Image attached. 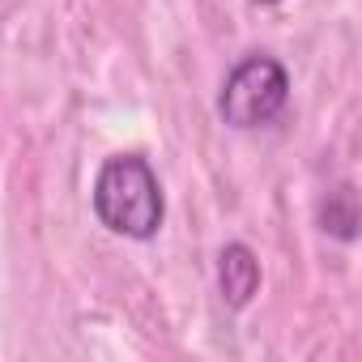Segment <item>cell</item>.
<instances>
[{
    "instance_id": "1",
    "label": "cell",
    "mask_w": 362,
    "mask_h": 362,
    "mask_svg": "<svg viewBox=\"0 0 362 362\" xmlns=\"http://www.w3.org/2000/svg\"><path fill=\"white\" fill-rule=\"evenodd\" d=\"M94 214L111 235L124 239H153L162 226V184L141 153H115L98 166L94 179Z\"/></svg>"
},
{
    "instance_id": "4",
    "label": "cell",
    "mask_w": 362,
    "mask_h": 362,
    "mask_svg": "<svg viewBox=\"0 0 362 362\" xmlns=\"http://www.w3.org/2000/svg\"><path fill=\"white\" fill-rule=\"evenodd\" d=\"M320 226H324L332 239H341V243H354V239H358V192H354V184H341V188H332V192L324 197V205H320Z\"/></svg>"
},
{
    "instance_id": "5",
    "label": "cell",
    "mask_w": 362,
    "mask_h": 362,
    "mask_svg": "<svg viewBox=\"0 0 362 362\" xmlns=\"http://www.w3.org/2000/svg\"><path fill=\"white\" fill-rule=\"evenodd\" d=\"M256 5H277V0H256Z\"/></svg>"
},
{
    "instance_id": "2",
    "label": "cell",
    "mask_w": 362,
    "mask_h": 362,
    "mask_svg": "<svg viewBox=\"0 0 362 362\" xmlns=\"http://www.w3.org/2000/svg\"><path fill=\"white\" fill-rule=\"evenodd\" d=\"M290 103V73L281 60L273 56H243L226 81H222V98H218V111L230 128H264L273 124Z\"/></svg>"
},
{
    "instance_id": "3",
    "label": "cell",
    "mask_w": 362,
    "mask_h": 362,
    "mask_svg": "<svg viewBox=\"0 0 362 362\" xmlns=\"http://www.w3.org/2000/svg\"><path fill=\"white\" fill-rule=\"evenodd\" d=\"M218 286L230 307H247L260 290V260L247 243H226L218 256Z\"/></svg>"
}]
</instances>
